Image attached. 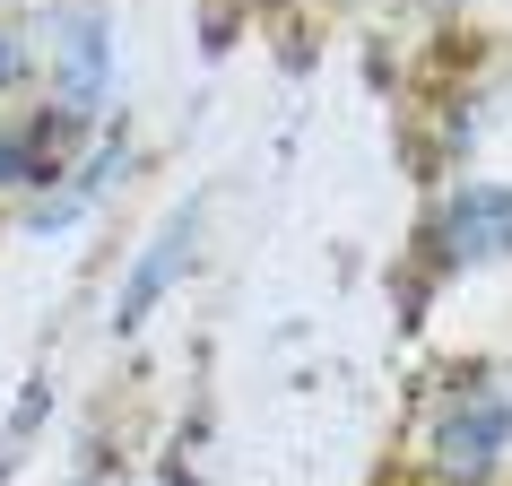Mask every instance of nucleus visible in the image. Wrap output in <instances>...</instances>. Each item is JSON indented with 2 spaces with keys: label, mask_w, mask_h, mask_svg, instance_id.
<instances>
[{
  "label": "nucleus",
  "mask_w": 512,
  "mask_h": 486,
  "mask_svg": "<svg viewBox=\"0 0 512 486\" xmlns=\"http://www.w3.org/2000/svg\"><path fill=\"white\" fill-rule=\"evenodd\" d=\"M426 452H434V469H443L452 486H486L495 469H504V452H512V400L495 391V382H460L452 400L434 408Z\"/></svg>",
  "instance_id": "f257e3e1"
},
{
  "label": "nucleus",
  "mask_w": 512,
  "mask_h": 486,
  "mask_svg": "<svg viewBox=\"0 0 512 486\" xmlns=\"http://www.w3.org/2000/svg\"><path fill=\"white\" fill-rule=\"evenodd\" d=\"M53 87H61V122H96L113 96V35L96 9H61L53 18Z\"/></svg>",
  "instance_id": "f03ea898"
},
{
  "label": "nucleus",
  "mask_w": 512,
  "mask_h": 486,
  "mask_svg": "<svg viewBox=\"0 0 512 486\" xmlns=\"http://www.w3.org/2000/svg\"><path fill=\"white\" fill-rule=\"evenodd\" d=\"M191 235H200V209L183 200V209H174L157 235L131 252V270H122V287H113V330H139L165 296H174V278L191 270Z\"/></svg>",
  "instance_id": "7ed1b4c3"
},
{
  "label": "nucleus",
  "mask_w": 512,
  "mask_h": 486,
  "mask_svg": "<svg viewBox=\"0 0 512 486\" xmlns=\"http://www.w3.org/2000/svg\"><path fill=\"white\" fill-rule=\"evenodd\" d=\"M434 243H443V261H452V270L512 252V191H504V183H469V191H452V209L434 217Z\"/></svg>",
  "instance_id": "20e7f679"
},
{
  "label": "nucleus",
  "mask_w": 512,
  "mask_h": 486,
  "mask_svg": "<svg viewBox=\"0 0 512 486\" xmlns=\"http://www.w3.org/2000/svg\"><path fill=\"white\" fill-rule=\"evenodd\" d=\"M113 165H122V139L105 131V148H96V157H87L79 174H70V191H53V200H35V226H44V235H53V226H70V217H79L87 200L105 191V174H113Z\"/></svg>",
  "instance_id": "39448f33"
},
{
  "label": "nucleus",
  "mask_w": 512,
  "mask_h": 486,
  "mask_svg": "<svg viewBox=\"0 0 512 486\" xmlns=\"http://www.w3.org/2000/svg\"><path fill=\"white\" fill-rule=\"evenodd\" d=\"M18 183H53L44 131H0V191H18Z\"/></svg>",
  "instance_id": "423d86ee"
},
{
  "label": "nucleus",
  "mask_w": 512,
  "mask_h": 486,
  "mask_svg": "<svg viewBox=\"0 0 512 486\" xmlns=\"http://www.w3.org/2000/svg\"><path fill=\"white\" fill-rule=\"evenodd\" d=\"M18 79V44H9V35H0V87Z\"/></svg>",
  "instance_id": "0eeeda50"
}]
</instances>
